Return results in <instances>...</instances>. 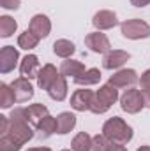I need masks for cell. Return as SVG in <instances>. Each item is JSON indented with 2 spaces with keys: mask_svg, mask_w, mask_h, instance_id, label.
<instances>
[{
  "mask_svg": "<svg viewBox=\"0 0 150 151\" xmlns=\"http://www.w3.org/2000/svg\"><path fill=\"white\" fill-rule=\"evenodd\" d=\"M76 127V116L73 113H60L57 116V134L66 135Z\"/></svg>",
  "mask_w": 150,
  "mask_h": 151,
  "instance_id": "cell-18",
  "label": "cell"
},
{
  "mask_svg": "<svg viewBox=\"0 0 150 151\" xmlns=\"http://www.w3.org/2000/svg\"><path fill=\"white\" fill-rule=\"evenodd\" d=\"M18 28V23L11 16H0V37H11Z\"/></svg>",
  "mask_w": 150,
  "mask_h": 151,
  "instance_id": "cell-26",
  "label": "cell"
},
{
  "mask_svg": "<svg viewBox=\"0 0 150 151\" xmlns=\"http://www.w3.org/2000/svg\"><path fill=\"white\" fill-rule=\"evenodd\" d=\"M20 72H21V77L25 79H37L39 72H41L39 58L36 55H27L20 63Z\"/></svg>",
  "mask_w": 150,
  "mask_h": 151,
  "instance_id": "cell-13",
  "label": "cell"
},
{
  "mask_svg": "<svg viewBox=\"0 0 150 151\" xmlns=\"http://www.w3.org/2000/svg\"><path fill=\"white\" fill-rule=\"evenodd\" d=\"M101 81V70L99 69H87L83 74L74 77V83L79 86H90V84H97Z\"/></svg>",
  "mask_w": 150,
  "mask_h": 151,
  "instance_id": "cell-21",
  "label": "cell"
},
{
  "mask_svg": "<svg viewBox=\"0 0 150 151\" xmlns=\"http://www.w3.org/2000/svg\"><path fill=\"white\" fill-rule=\"evenodd\" d=\"M108 83L115 88H127V86H133L138 83V74L133 69H124V70H118L117 74L110 76Z\"/></svg>",
  "mask_w": 150,
  "mask_h": 151,
  "instance_id": "cell-10",
  "label": "cell"
},
{
  "mask_svg": "<svg viewBox=\"0 0 150 151\" xmlns=\"http://www.w3.org/2000/svg\"><path fill=\"white\" fill-rule=\"evenodd\" d=\"M131 5H134V7H147V5H150V0H131Z\"/></svg>",
  "mask_w": 150,
  "mask_h": 151,
  "instance_id": "cell-33",
  "label": "cell"
},
{
  "mask_svg": "<svg viewBox=\"0 0 150 151\" xmlns=\"http://www.w3.org/2000/svg\"><path fill=\"white\" fill-rule=\"evenodd\" d=\"M25 119L32 125V128H37L44 116H48V107L44 104H32L28 107H23Z\"/></svg>",
  "mask_w": 150,
  "mask_h": 151,
  "instance_id": "cell-15",
  "label": "cell"
},
{
  "mask_svg": "<svg viewBox=\"0 0 150 151\" xmlns=\"http://www.w3.org/2000/svg\"><path fill=\"white\" fill-rule=\"evenodd\" d=\"M85 44L90 51L94 53H110L111 51V44H110V39L106 37V34L103 32H94V34H88L85 37Z\"/></svg>",
  "mask_w": 150,
  "mask_h": 151,
  "instance_id": "cell-6",
  "label": "cell"
},
{
  "mask_svg": "<svg viewBox=\"0 0 150 151\" xmlns=\"http://www.w3.org/2000/svg\"><path fill=\"white\" fill-rule=\"evenodd\" d=\"M117 100H118V90L108 83V84H104L97 90V93L94 97V102L90 106V111L94 114H104Z\"/></svg>",
  "mask_w": 150,
  "mask_h": 151,
  "instance_id": "cell-3",
  "label": "cell"
},
{
  "mask_svg": "<svg viewBox=\"0 0 150 151\" xmlns=\"http://www.w3.org/2000/svg\"><path fill=\"white\" fill-rule=\"evenodd\" d=\"M28 151H51V150H50V148H42V146H41V148H30Z\"/></svg>",
  "mask_w": 150,
  "mask_h": 151,
  "instance_id": "cell-35",
  "label": "cell"
},
{
  "mask_svg": "<svg viewBox=\"0 0 150 151\" xmlns=\"http://www.w3.org/2000/svg\"><path fill=\"white\" fill-rule=\"evenodd\" d=\"M131 58V55L127 51H120V49H113L110 53L104 55L103 58V67L108 69V70H113V69H120L127 60Z\"/></svg>",
  "mask_w": 150,
  "mask_h": 151,
  "instance_id": "cell-14",
  "label": "cell"
},
{
  "mask_svg": "<svg viewBox=\"0 0 150 151\" xmlns=\"http://www.w3.org/2000/svg\"><path fill=\"white\" fill-rule=\"evenodd\" d=\"M62 151H69V150H62ZM71 151H73V150H71Z\"/></svg>",
  "mask_w": 150,
  "mask_h": 151,
  "instance_id": "cell-37",
  "label": "cell"
},
{
  "mask_svg": "<svg viewBox=\"0 0 150 151\" xmlns=\"http://www.w3.org/2000/svg\"><path fill=\"white\" fill-rule=\"evenodd\" d=\"M71 150L73 151H92V137L87 132L76 134L73 142H71Z\"/></svg>",
  "mask_w": 150,
  "mask_h": 151,
  "instance_id": "cell-23",
  "label": "cell"
},
{
  "mask_svg": "<svg viewBox=\"0 0 150 151\" xmlns=\"http://www.w3.org/2000/svg\"><path fill=\"white\" fill-rule=\"evenodd\" d=\"M58 70H57V67L55 65H51V63H46L42 69H41V72L37 76V86L41 90H50V86L57 81V77H58Z\"/></svg>",
  "mask_w": 150,
  "mask_h": 151,
  "instance_id": "cell-16",
  "label": "cell"
},
{
  "mask_svg": "<svg viewBox=\"0 0 150 151\" xmlns=\"http://www.w3.org/2000/svg\"><path fill=\"white\" fill-rule=\"evenodd\" d=\"M140 86L141 88H150V69L141 74V77H140Z\"/></svg>",
  "mask_w": 150,
  "mask_h": 151,
  "instance_id": "cell-31",
  "label": "cell"
},
{
  "mask_svg": "<svg viewBox=\"0 0 150 151\" xmlns=\"http://www.w3.org/2000/svg\"><path fill=\"white\" fill-rule=\"evenodd\" d=\"M103 135L113 142V144H122L125 146L131 139H133V128L118 116L110 118L104 125H103Z\"/></svg>",
  "mask_w": 150,
  "mask_h": 151,
  "instance_id": "cell-2",
  "label": "cell"
},
{
  "mask_svg": "<svg viewBox=\"0 0 150 151\" xmlns=\"http://www.w3.org/2000/svg\"><path fill=\"white\" fill-rule=\"evenodd\" d=\"M120 107H122V111H125L127 114H138L145 107L141 91L140 90H127L120 97Z\"/></svg>",
  "mask_w": 150,
  "mask_h": 151,
  "instance_id": "cell-5",
  "label": "cell"
},
{
  "mask_svg": "<svg viewBox=\"0 0 150 151\" xmlns=\"http://www.w3.org/2000/svg\"><path fill=\"white\" fill-rule=\"evenodd\" d=\"M110 146H111V142H110L103 134L92 137V151H108Z\"/></svg>",
  "mask_w": 150,
  "mask_h": 151,
  "instance_id": "cell-27",
  "label": "cell"
},
{
  "mask_svg": "<svg viewBox=\"0 0 150 151\" xmlns=\"http://www.w3.org/2000/svg\"><path fill=\"white\" fill-rule=\"evenodd\" d=\"M136 151H150V146H141V148H138Z\"/></svg>",
  "mask_w": 150,
  "mask_h": 151,
  "instance_id": "cell-36",
  "label": "cell"
},
{
  "mask_svg": "<svg viewBox=\"0 0 150 151\" xmlns=\"http://www.w3.org/2000/svg\"><path fill=\"white\" fill-rule=\"evenodd\" d=\"M21 150V146L20 144H16L12 139H9L7 135H4V137H0V151H20Z\"/></svg>",
  "mask_w": 150,
  "mask_h": 151,
  "instance_id": "cell-28",
  "label": "cell"
},
{
  "mask_svg": "<svg viewBox=\"0 0 150 151\" xmlns=\"http://www.w3.org/2000/svg\"><path fill=\"white\" fill-rule=\"evenodd\" d=\"M9 139H12L16 144L20 146H25L32 137H34V130H32V125L25 119V114L23 109L18 107V109H12V113L9 116V130L5 134ZM4 137V135H2Z\"/></svg>",
  "mask_w": 150,
  "mask_h": 151,
  "instance_id": "cell-1",
  "label": "cell"
},
{
  "mask_svg": "<svg viewBox=\"0 0 150 151\" xmlns=\"http://www.w3.org/2000/svg\"><path fill=\"white\" fill-rule=\"evenodd\" d=\"M39 40L41 39L37 35H34L30 30H25L23 34H20V37H18V46L21 47V49H34V47H37Z\"/></svg>",
  "mask_w": 150,
  "mask_h": 151,
  "instance_id": "cell-25",
  "label": "cell"
},
{
  "mask_svg": "<svg viewBox=\"0 0 150 151\" xmlns=\"http://www.w3.org/2000/svg\"><path fill=\"white\" fill-rule=\"evenodd\" d=\"M120 32L125 39L138 40V39H149L150 37V25L143 19H127L120 25Z\"/></svg>",
  "mask_w": 150,
  "mask_h": 151,
  "instance_id": "cell-4",
  "label": "cell"
},
{
  "mask_svg": "<svg viewBox=\"0 0 150 151\" xmlns=\"http://www.w3.org/2000/svg\"><path fill=\"white\" fill-rule=\"evenodd\" d=\"M74 51H76V46L67 39H58L53 44V53L57 56H60V58H69Z\"/></svg>",
  "mask_w": 150,
  "mask_h": 151,
  "instance_id": "cell-22",
  "label": "cell"
},
{
  "mask_svg": "<svg viewBox=\"0 0 150 151\" xmlns=\"http://www.w3.org/2000/svg\"><path fill=\"white\" fill-rule=\"evenodd\" d=\"M20 4H21V0H0V5L9 11H16L20 7Z\"/></svg>",
  "mask_w": 150,
  "mask_h": 151,
  "instance_id": "cell-29",
  "label": "cell"
},
{
  "mask_svg": "<svg viewBox=\"0 0 150 151\" xmlns=\"http://www.w3.org/2000/svg\"><path fill=\"white\" fill-rule=\"evenodd\" d=\"M87 69H85V65L81 63V62H78V60H71V58H66V62H62V65H60V74L64 76V77H78L79 74H83Z\"/></svg>",
  "mask_w": 150,
  "mask_h": 151,
  "instance_id": "cell-19",
  "label": "cell"
},
{
  "mask_svg": "<svg viewBox=\"0 0 150 151\" xmlns=\"http://www.w3.org/2000/svg\"><path fill=\"white\" fill-rule=\"evenodd\" d=\"M37 132H39V137H41V139H48L50 135H53V134L57 132V118H53V116H50V114L44 116L42 121L39 123Z\"/></svg>",
  "mask_w": 150,
  "mask_h": 151,
  "instance_id": "cell-20",
  "label": "cell"
},
{
  "mask_svg": "<svg viewBox=\"0 0 150 151\" xmlns=\"http://www.w3.org/2000/svg\"><path fill=\"white\" fill-rule=\"evenodd\" d=\"M7 130H9V116L0 114V137H2V135H5V134H7Z\"/></svg>",
  "mask_w": 150,
  "mask_h": 151,
  "instance_id": "cell-30",
  "label": "cell"
},
{
  "mask_svg": "<svg viewBox=\"0 0 150 151\" xmlns=\"http://www.w3.org/2000/svg\"><path fill=\"white\" fill-rule=\"evenodd\" d=\"M108 151H127V150H125V146H122V144H113L111 142V146H110Z\"/></svg>",
  "mask_w": 150,
  "mask_h": 151,
  "instance_id": "cell-34",
  "label": "cell"
},
{
  "mask_svg": "<svg viewBox=\"0 0 150 151\" xmlns=\"http://www.w3.org/2000/svg\"><path fill=\"white\" fill-rule=\"evenodd\" d=\"M140 91H141V95H143L145 107H150V88H141Z\"/></svg>",
  "mask_w": 150,
  "mask_h": 151,
  "instance_id": "cell-32",
  "label": "cell"
},
{
  "mask_svg": "<svg viewBox=\"0 0 150 151\" xmlns=\"http://www.w3.org/2000/svg\"><path fill=\"white\" fill-rule=\"evenodd\" d=\"M28 30H30L34 35H37L39 39H44V37H48L50 32H51V21H50V18L44 16V14H36V16L30 19Z\"/></svg>",
  "mask_w": 150,
  "mask_h": 151,
  "instance_id": "cell-12",
  "label": "cell"
},
{
  "mask_svg": "<svg viewBox=\"0 0 150 151\" xmlns=\"http://www.w3.org/2000/svg\"><path fill=\"white\" fill-rule=\"evenodd\" d=\"M48 95H50V99L55 100V102H62V100L67 97V83H66V77L62 74L58 76L57 81L50 86Z\"/></svg>",
  "mask_w": 150,
  "mask_h": 151,
  "instance_id": "cell-17",
  "label": "cell"
},
{
  "mask_svg": "<svg viewBox=\"0 0 150 151\" xmlns=\"http://www.w3.org/2000/svg\"><path fill=\"white\" fill-rule=\"evenodd\" d=\"M94 97L95 93L92 90H76L71 97V107L74 111H79V113H85V111H90V106L94 102Z\"/></svg>",
  "mask_w": 150,
  "mask_h": 151,
  "instance_id": "cell-7",
  "label": "cell"
},
{
  "mask_svg": "<svg viewBox=\"0 0 150 151\" xmlns=\"http://www.w3.org/2000/svg\"><path fill=\"white\" fill-rule=\"evenodd\" d=\"M18 58L20 55H18V49H14V46H4L0 51V72L9 74L11 70H14Z\"/></svg>",
  "mask_w": 150,
  "mask_h": 151,
  "instance_id": "cell-9",
  "label": "cell"
},
{
  "mask_svg": "<svg viewBox=\"0 0 150 151\" xmlns=\"http://www.w3.org/2000/svg\"><path fill=\"white\" fill-rule=\"evenodd\" d=\"M92 25L101 32V30H110L113 27H117L118 25V19H117V14L113 12V11H99V12H95L94 14V18H92Z\"/></svg>",
  "mask_w": 150,
  "mask_h": 151,
  "instance_id": "cell-11",
  "label": "cell"
},
{
  "mask_svg": "<svg viewBox=\"0 0 150 151\" xmlns=\"http://www.w3.org/2000/svg\"><path fill=\"white\" fill-rule=\"evenodd\" d=\"M11 88L14 91L16 102H27L34 97V86L30 84V79L25 77H18L11 83Z\"/></svg>",
  "mask_w": 150,
  "mask_h": 151,
  "instance_id": "cell-8",
  "label": "cell"
},
{
  "mask_svg": "<svg viewBox=\"0 0 150 151\" xmlns=\"http://www.w3.org/2000/svg\"><path fill=\"white\" fill-rule=\"evenodd\" d=\"M14 102H16V97H14V91H12L11 84L2 83L0 84V107L2 109H9Z\"/></svg>",
  "mask_w": 150,
  "mask_h": 151,
  "instance_id": "cell-24",
  "label": "cell"
}]
</instances>
